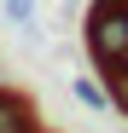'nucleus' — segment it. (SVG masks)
<instances>
[{
    "instance_id": "nucleus-1",
    "label": "nucleus",
    "mask_w": 128,
    "mask_h": 133,
    "mask_svg": "<svg viewBox=\"0 0 128 133\" xmlns=\"http://www.w3.org/2000/svg\"><path fill=\"white\" fill-rule=\"evenodd\" d=\"M88 58L99 64V75L128 70V0H93V12H88Z\"/></svg>"
},
{
    "instance_id": "nucleus-2",
    "label": "nucleus",
    "mask_w": 128,
    "mask_h": 133,
    "mask_svg": "<svg viewBox=\"0 0 128 133\" xmlns=\"http://www.w3.org/2000/svg\"><path fill=\"white\" fill-rule=\"evenodd\" d=\"M0 133H35V104L0 87Z\"/></svg>"
},
{
    "instance_id": "nucleus-3",
    "label": "nucleus",
    "mask_w": 128,
    "mask_h": 133,
    "mask_svg": "<svg viewBox=\"0 0 128 133\" xmlns=\"http://www.w3.org/2000/svg\"><path fill=\"white\" fill-rule=\"evenodd\" d=\"M105 81H111V93H105V104H117L122 116H128V70H111Z\"/></svg>"
},
{
    "instance_id": "nucleus-4",
    "label": "nucleus",
    "mask_w": 128,
    "mask_h": 133,
    "mask_svg": "<svg viewBox=\"0 0 128 133\" xmlns=\"http://www.w3.org/2000/svg\"><path fill=\"white\" fill-rule=\"evenodd\" d=\"M0 12L12 23H35V0H0Z\"/></svg>"
},
{
    "instance_id": "nucleus-5",
    "label": "nucleus",
    "mask_w": 128,
    "mask_h": 133,
    "mask_svg": "<svg viewBox=\"0 0 128 133\" xmlns=\"http://www.w3.org/2000/svg\"><path fill=\"white\" fill-rule=\"evenodd\" d=\"M76 98H82V104H93V110H105V93H99L93 81H76Z\"/></svg>"
}]
</instances>
